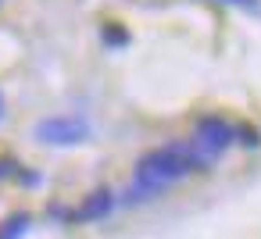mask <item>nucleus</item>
I'll return each mask as SVG.
<instances>
[{
    "instance_id": "nucleus-9",
    "label": "nucleus",
    "mask_w": 261,
    "mask_h": 239,
    "mask_svg": "<svg viewBox=\"0 0 261 239\" xmlns=\"http://www.w3.org/2000/svg\"><path fill=\"white\" fill-rule=\"evenodd\" d=\"M18 171H22V164H18V161L0 157V178H11V175H18Z\"/></svg>"
},
{
    "instance_id": "nucleus-7",
    "label": "nucleus",
    "mask_w": 261,
    "mask_h": 239,
    "mask_svg": "<svg viewBox=\"0 0 261 239\" xmlns=\"http://www.w3.org/2000/svg\"><path fill=\"white\" fill-rule=\"evenodd\" d=\"M100 36H104V43H108V47H125V43H129V33H125V29H118V25H104V33H100Z\"/></svg>"
},
{
    "instance_id": "nucleus-10",
    "label": "nucleus",
    "mask_w": 261,
    "mask_h": 239,
    "mask_svg": "<svg viewBox=\"0 0 261 239\" xmlns=\"http://www.w3.org/2000/svg\"><path fill=\"white\" fill-rule=\"evenodd\" d=\"M218 4H229V8H243V11H257L261 0H218Z\"/></svg>"
},
{
    "instance_id": "nucleus-11",
    "label": "nucleus",
    "mask_w": 261,
    "mask_h": 239,
    "mask_svg": "<svg viewBox=\"0 0 261 239\" xmlns=\"http://www.w3.org/2000/svg\"><path fill=\"white\" fill-rule=\"evenodd\" d=\"M4 114H8V107H4V93H0V122H4Z\"/></svg>"
},
{
    "instance_id": "nucleus-6",
    "label": "nucleus",
    "mask_w": 261,
    "mask_h": 239,
    "mask_svg": "<svg viewBox=\"0 0 261 239\" xmlns=\"http://www.w3.org/2000/svg\"><path fill=\"white\" fill-rule=\"evenodd\" d=\"M154 196H158V193H150L147 186L133 182V186H129V189L122 193V203H125V207H140V203H147V200H154Z\"/></svg>"
},
{
    "instance_id": "nucleus-8",
    "label": "nucleus",
    "mask_w": 261,
    "mask_h": 239,
    "mask_svg": "<svg viewBox=\"0 0 261 239\" xmlns=\"http://www.w3.org/2000/svg\"><path fill=\"white\" fill-rule=\"evenodd\" d=\"M236 139H243L247 146H257L261 139H257V132L250 129V125H236Z\"/></svg>"
},
{
    "instance_id": "nucleus-4",
    "label": "nucleus",
    "mask_w": 261,
    "mask_h": 239,
    "mask_svg": "<svg viewBox=\"0 0 261 239\" xmlns=\"http://www.w3.org/2000/svg\"><path fill=\"white\" fill-rule=\"evenodd\" d=\"M115 203H118V196L108 189V186H100V189H93V193H86V200L75 207V211H68V218L75 221V225H90V221H104L111 211H115Z\"/></svg>"
},
{
    "instance_id": "nucleus-1",
    "label": "nucleus",
    "mask_w": 261,
    "mask_h": 239,
    "mask_svg": "<svg viewBox=\"0 0 261 239\" xmlns=\"http://www.w3.org/2000/svg\"><path fill=\"white\" fill-rule=\"evenodd\" d=\"M190 175H193V168H190L182 146L172 143V146H161V150L143 154V157L136 161V178H133V182H140V186H147L150 193L161 196L168 186H175V182H182V178H190Z\"/></svg>"
},
{
    "instance_id": "nucleus-3",
    "label": "nucleus",
    "mask_w": 261,
    "mask_h": 239,
    "mask_svg": "<svg viewBox=\"0 0 261 239\" xmlns=\"http://www.w3.org/2000/svg\"><path fill=\"white\" fill-rule=\"evenodd\" d=\"M190 143H193L200 154H207L211 161H218V157L236 143V125H229V122H225V118H218V114H207V118H200V122H197V129H193Z\"/></svg>"
},
{
    "instance_id": "nucleus-5",
    "label": "nucleus",
    "mask_w": 261,
    "mask_h": 239,
    "mask_svg": "<svg viewBox=\"0 0 261 239\" xmlns=\"http://www.w3.org/2000/svg\"><path fill=\"white\" fill-rule=\"evenodd\" d=\"M29 225H33V214L15 211V214H8L4 221H0V239H22L29 232Z\"/></svg>"
},
{
    "instance_id": "nucleus-2",
    "label": "nucleus",
    "mask_w": 261,
    "mask_h": 239,
    "mask_svg": "<svg viewBox=\"0 0 261 239\" xmlns=\"http://www.w3.org/2000/svg\"><path fill=\"white\" fill-rule=\"evenodd\" d=\"M33 136L43 146H83L93 139V125L79 114H50L33 125Z\"/></svg>"
}]
</instances>
